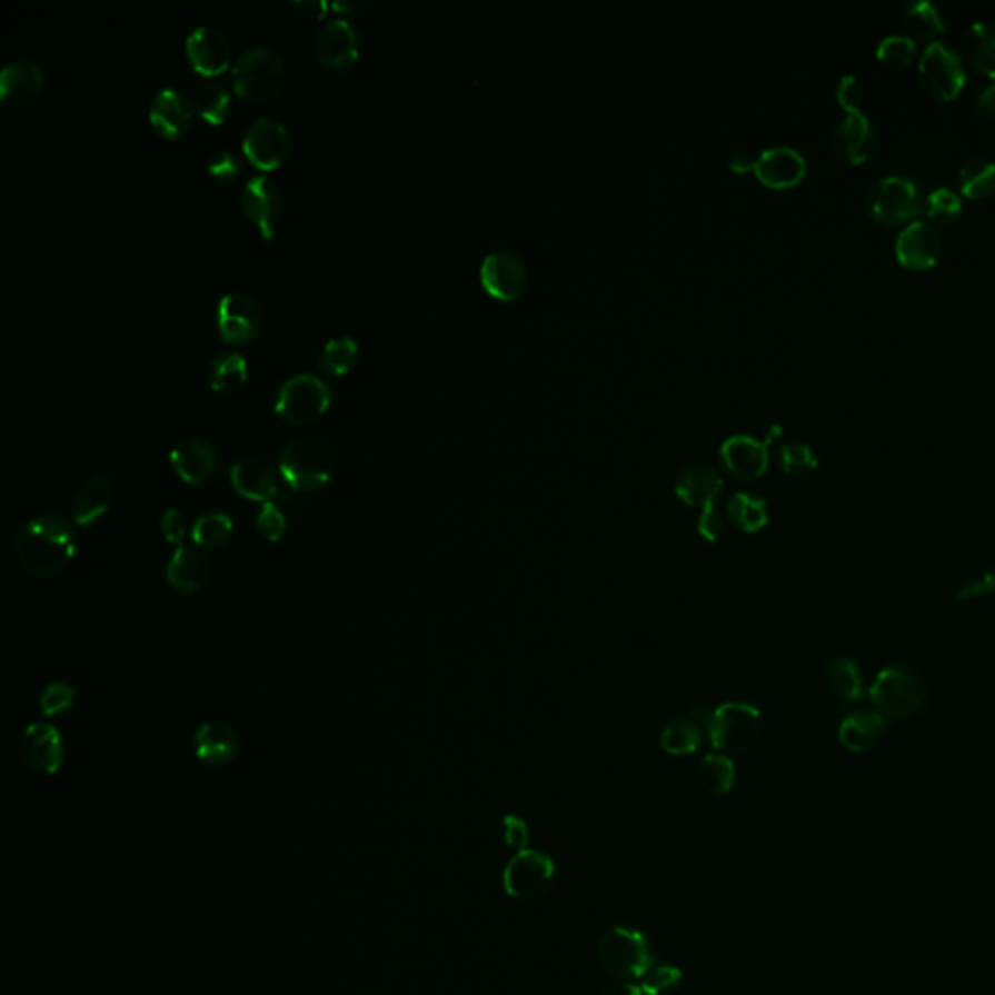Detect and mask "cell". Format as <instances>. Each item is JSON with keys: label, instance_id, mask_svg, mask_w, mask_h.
<instances>
[{"label": "cell", "instance_id": "6da1fadb", "mask_svg": "<svg viewBox=\"0 0 995 995\" xmlns=\"http://www.w3.org/2000/svg\"><path fill=\"white\" fill-rule=\"evenodd\" d=\"M16 558L38 576H61L74 555V531L61 516L43 514L23 524L14 535Z\"/></svg>", "mask_w": 995, "mask_h": 995}, {"label": "cell", "instance_id": "7a4b0ae2", "mask_svg": "<svg viewBox=\"0 0 995 995\" xmlns=\"http://www.w3.org/2000/svg\"><path fill=\"white\" fill-rule=\"evenodd\" d=\"M869 700L885 718H916L929 704V683L912 665H888L873 680Z\"/></svg>", "mask_w": 995, "mask_h": 995}, {"label": "cell", "instance_id": "3957f363", "mask_svg": "<svg viewBox=\"0 0 995 995\" xmlns=\"http://www.w3.org/2000/svg\"><path fill=\"white\" fill-rule=\"evenodd\" d=\"M278 469L290 490L316 492L331 482L337 454L324 438L301 436L282 449Z\"/></svg>", "mask_w": 995, "mask_h": 995}, {"label": "cell", "instance_id": "277c9868", "mask_svg": "<svg viewBox=\"0 0 995 995\" xmlns=\"http://www.w3.org/2000/svg\"><path fill=\"white\" fill-rule=\"evenodd\" d=\"M704 727L722 755H743L760 739L763 716L753 704L727 703L708 712Z\"/></svg>", "mask_w": 995, "mask_h": 995}, {"label": "cell", "instance_id": "5b68a950", "mask_svg": "<svg viewBox=\"0 0 995 995\" xmlns=\"http://www.w3.org/2000/svg\"><path fill=\"white\" fill-rule=\"evenodd\" d=\"M597 963L615 981H634L648 973L654 955L644 934L630 927L607 929L597 943Z\"/></svg>", "mask_w": 995, "mask_h": 995}, {"label": "cell", "instance_id": "8992f818", "mask_svg": "<svg viewBox=\"0 0 995 995\" xmlns=\"http://www.w3.org/2000/svg\"><path fill=\"white\" fill-rule=\"evenodd\" d=\"M286 84L285 57L270 47H253L233 67V90L248 101H269Z\"/></svg>", "mask_w": 995, "mask_h": 995}, {"label": "cell", "instance_id": "52a82bcc", "mask_svg": "<svg viewBox=\"0 0 995 995\" xmlns=\"http://www.w3.org/2000/svg\"><path fill=\"white\" fill-rule=\"evenodd\" d=\"M332 395L329 386L311 374H300L286 379L280 386L275 402L278 417L290 425H309L324 417L331 407Z\"/></svg>", "mask_w": 995, "mask_h": 995}, {"label": "cell", "instance_id": "ba28073f", "mask_svg": "<svg viewBox=\"0 0 995 995\" xmlns=\"http://www.w3.org/2000/svg\"><path fill=\"white\" fill-rule=\"evenodd\" d=\"M867 210L880 225L896 226L918 217L922 195L912 179L903 176L880 178L867 193Z\"/></svg>", "mask_w": 995, "mask_h": 995}, {"label": "cell", "instance_id": "9c48e42d", "mask_svg": "<svg viewBox=\"0 0 995 995\" xmlns=\"http://www.w3.org/2000/svg\"><path fill=\"white\" fill-rule=\"evenodd\" d=\"M555 879V862L537 849L517 852L504 867L501 883L511 898L531 903L547 893Z\"/></svg>", "mask_w": 995, "mask_h": 995}, {"label": "cell", "instance_id": "30bf717a", "mask_svg": "<svg viewBox=\"0 0 995 995\" xmlns=\"http://www.w3.org/2000/svg\"><path fill=\"white\" fill-rule=\"evenodd\" d=\"M919 78L927 92L942 101L957 98L966 84L963 59L955 49L942 41H934L924 49L918 62Z\"/></svg>", "mask_w": 995, "mask_h": 995}, {"label": "cell", "instance_id": "8fae6325", "mask_svg": "<svg viewBox=\"0 0 995 995\" xmlns=\"http://www.w3.org/2000/svg\"><path fill=\"white\" fill-rule=\"evenodd\" d=\"M779 434H782L779 426H772L764 440H756L747 434L729 436L719 448V457L722 464L726 465L727 472L739 480H756L764 477L770 465L768 448Z\"/></svg>", "mask_w": 995, "mask_h": 995}, {"label": "cell", "instance_id": "7c38bea8", "mask_svg": "<svg viewBox=\"0 0 995 995\" xmlns=\"http://www.w3.org/2000/svg\"><path fill=\"white\" fill-rule=\"evenodd\" d=\"M217 321L225 342L248 345L261 332V309L248 293H226L218 304Z\"/></svg>", "mask_w": 995, "mask_h": 995}, {"label": "cell", "instance_id": "4fadbf2b", "mask_svg": "<svg viewBox=\"0 0 995 995\" xmlns=\"http://www.w3.org/2000/svg\"><path fill=\"white\" fill-rule=\"evenodd\" d=\"M480 285L496 300H517L527 285L524 259L508 249L488 253L480 262Z\"/></svg>", "mask_w": 995, "mask_h": 995}, {"label": "cell", "instance_id": "5bb4252c", "mask_svg": "<svg viewBox=\"0 0 995 995\" xmlns=\"http://www.w3.org/2000/svg\"><path fill=\"white\" fill-rule=\"evenodd\" d=\"M290 152V137L275 119H257L243 137V155L257 170L272 171L285 163Z\"/></svg>", "mask_w": 995, "mask_h": 995}, {"label": "cell", "instance_id": "9a60e30c", "mask_svg": "<svg viewBox=\"0 0 995 995\" xmlns=\"http://www.w3.org/2000/svg\"><path fill=\"white\" fill-rule=\"evenodd\" d=\"M241 209L265 240H272L282 215V193L272 179L265 176L249 179L241 191Z\"/></svg>", "mask_w": 995, "mask_h": 995}, {"label": "cell", "instance_id": "2e32d148", "mask_svg": "<svg viewBox=\"0 0 995 995\" xmlns=\"http://www.w3.org/2000/svg\"><path fill=\"white\" fill-rule=\"evenodd\" d=\"M20 756L30 770L38 774H57L64 763V743L57 727L51 724H31L20 739Z\"/></svg>", "mask_w": 995, "mask_h": 995}, {"label": "cell", "instance_id": "e0dca14e", "mask_svg": "<svg viewBox=\"0 0 995 995\" xmlns=\"http://www.w3.org/2000/svg\"><path fill=\"white\" fill-rule=\"evenodd\" d=\"M46 74L38 62H8L0 72V100L7 108L22 111L41 98Z\"/></svg>", "mask_w": 995, "mask_h": 995}, {"label": "cell", "instance_id": "ac0fdd59", "mask_svg": "<svg viewBox=\"0 0 995 995\" xmlns=\"http://www.w3.org/2000/svg\"><path fill=\"white\" fill-rule=\"evenodd\" d=\"M187 57L197 72L205 77L222 74L232 62V46L225 31L201 26L191 31L186 41Z\"/></svg>", "mask_w": 995, "mask_h": 995}, {"label": "cell", "instance_id": "d6986e66", "mask_svg": "<svg viewBox=\"0 0 995 995\" xmlns=\"http://www.w3.org/2000/svg\"><path fill=\"white\" fill-rule=\"evenodd\" d=\"M195 103L176 88H163L150 103V123L166 140H178L193 125Z\"/></svg>", "mask_w": 995, "mask_h": 995}, {"label": "cell", "instance_id": "ffe728a7", "mask_svg": "<svg viewBox=\"0 0 995 995\" xmlns=\"http://www.w3.org/2000/svg\"><path fill=\"white\" fill-rule=\"evenodd\" d=\"M316 51L319 61L324 62L327 69H350L360 57L358 33L347 20L335 18L331 22L325 23L317 33Z\"/></svg>", "mask_w": 995, "mask_h": 995}, {"label": "cell", "instance_id": "44dd1931", "mask_svg": "<svg viewBox=\"0 0 995 995\" xmlns=\"http://www.w3.org/2000/svg\"><path fill=\"white\" fill-rule=\"evenodd\" d=\"M750 170L770 189H789L805 178L807 162L794 148L774 147L755 158Z\"/></svg>", "mask_w": 995, "mask_h": 995}, {"label": "cell", "instance_id": "7402d4cb", "mask_svg": "<svg viewBox=\"0 0 995 995\" xmlns=\"http://www.w3.org/2000/svg\"><path fill=\"white\" fill-rule=\"evenodd\" d=\"M939 255H942L939 233L927 222H912L896 238V259L906 269H932Z\"/></svg>", "mask_w": 995, "mask_h": 995}, {"label": "cell", "instance_id": "603a6c76", "mask_svg": "<svg viewBox=\"0 0 995 995\" xmlns=\"http://www.w3.org/2000/svg\"><path fill=\"white\" fill-rule=\"evenodd\" d=\"M724 488V479L708 465H690L680 472L675 495L690 508H700V514L718 508V498Z\"/></svg>", "mask_w": 995, "mask_h": 995}, {"label": "cell", "instance_id": "cb8c5ba5", "mask_svg": "<svg viewBox=\"0 0 995 995\" xmlns=\"http://www.w3.org/2000/svg\"><path fill=\"white\" fill-rule=\"evenodd\" d=\"M113 501V480L108 475H93L86 479L70 500L72 524L90 529L100 517L108 514Z\"/></svg>", "mask_w": 995, "mask_h": 995}, {"label": "cell", "instance_id": "d4e9b609", "mask_svg": "<svg viewBox=\"0 0 995 995\" xmlns=\"http://www.w3.org/2000/svg\"><path fill=\"white\" fill-rule=\"evenodd\" d=\"M170 464L179 479L191 487H201L217 471L215 448L202 440L179 441L170 451Z\"/></svg>", "mask_w": 995, "mask_h": 995}, {"label": "cell", "instance_id": "484cf974", "mask_svg": "<svg viewBox=\"0 0 995 995\" xmlns=\"http://www.w3.org/2000/svg\"><path fill=\"white\" fill-rule=\"evenodd\" d=\"M212 566H210L209 556L202 553L201 548L193 545H179L176 553L171 555L168 568H166V579L171 587H176L178 591L183 594H195L209 584Z\"/></svg>", "mask_w": 995, "mask_h": 995}, {"label": "cell", "instance_id": "4316f807", "mask_svg": "<svg viewBox=\"0 0 995 995\" xmlns=\"http://www.w3.org/2000/svg\"><path fill=\"white\" fill-rule=\"evenodd\" d=\"M834 150L848 163H862L873 155L877 135L872 121L862 113H846L834 131Z\"/></svg>", "mask_w": 995, "mask_h": 995}, {"label": "cell", "instance_id": "83f0119b", "mask_svg": "<svg viewBox=\"0 0 995 995\" xmlns=\"http://www.w3.org/2000/svg\"><path fill=\"white\" fill-rule=\"evenodd\" d=\"M887 734V718L877 710L854 712L842 719L838 727V742L842 747L865 755L879 747Z\"/></svg>", "mask_w": 995, "mask_h": 995}, {"label": "cell", "instance_id": "f1b7e54d", "mask_svg": "<svg viewBox=\"0 0 995 995\" xmlns=\"http://www.w3.org/2000/svg\"><path fill=\"white\" fill-rule=\"evenodd\" d=\"M197 760L207 766H225L240 753V737L226 722H207L193 737Z\"/></svg>", "mask_w": 995, "mask_h": 995}, {"label": "cell", "instance_id": "f546056e", "mask_svg": "<svg viewBox=\"0 0 995 995\" xmlns=\"http://www.w3.org/2000/svg\"><path fill=\"white\" fill-rule=\"evenodd\" d=\"M230 482L241 498L259 504L275 500L280 492L275 472L259 459H246L232 465Z\"/></svg>", "mask_w": 995, "mask_h": 995}, {"label": "cell", "instance_id": "4dcf8cb0", "mask_svg": "<svg viewBox=\"0 0 995 995\" xmlns=\"http://www.w3.org/2000/svg\"><path fill=\"white\" fill-rule=\"evenodd\" d=\"M965 54L974 69L995 78V28L988 22H974L963 39Z\"/></svg>", "mask_w": 995, "mask_h": 995}, {"label": "cell", "instance_id": "1f68e13d", "mask_svg": "<svg viewBox=\"0 0 995 995\" xmlns=\"http://www.w3.org/2000/svg\"><path fill=\"white\" fill-rule=\"evenodd\" d=\"M828 688L842 703H857L864 696V675L852 657H836L828 665Z\"/></svg>", "mask_w": 995, "mask_h": 995}, {"label": "cell", "instance_id": "d6a6232c", "mask_svg": "<svg viewBox=\"0 0 995 995\" xmlns=\"http://www.w3.org/2000/svg\"><path fill=\"white\" fill-rule=\"evenodd\" d=\"M726 517L727 521H732L735 527H739L745 533H758L770 521L766 501L755 498V496L745 495V492L729 498Z\"/></svg>", "mask_w": 995, "mask_h": 995}, {"label": "cell", "instance_id": "836d02e7", "mask_svg": "<svg viewBox=\"0 0 995 995\" xmlns=\"http://www.w3.org/2000/svg\"><path fill=\"white\" fill-rule=\"evenodd\" d=\"M248 381V362L238 352H225L210 364V386L217 394H236Z\"/></svg>", "mask_w": 995, "mask_h": 995}, {"label": "cell", "instance_id": "e575fe53", "mask_svg": "<svg viewBox=\"0 0 995 995\" xmlns=\"http://www.w3.org/2000/svg\"><path fill=\"white\" fill-rule=\"evenodd\" d=\"M696 778L706 792L724 795L734 789L737 770H735L734 760L729 756L722 755V753L706 755L696 768Z\"/></svg>", "mask_w": 995, "mask_h": 995}, {"label": "cell", "instance_id": "d590c367", "mask_svg": "<svg viewBox=\"0 0 995 995\" xmlns=\"http://www.w3.org/2000/svg\"><path fill=\"white\" fill-rule=\"evenodd\" d=\"M903 23L904 28L911 31L912 38L932 39L945 33V22L939 8L927 0L911 2L904 10Z\"/></svg>", "mask_w": 995, "mask_h": 995}, {"label": "cell", "instance_id": "8d00e7d4", "mask_svg": "<svg viewBox=\"0 0 995 995\" xmlns=\"http://www.w3.org/2000/svg\"><path fill=\"white\" fill-rule=\"evenodd\" d=\"M232 531V517L225 511H207V514L197 517V521L191 527V539H193L195 547L218 548L230 540Z\"/></svg>", "mask_w": 995, "mask_h": 995}, {"label": "cell", "instance_id": "74e56055", "mask_svg": "<svg viewBox=\"0 0 995 995\" xmlns=\"http://www.w3.org/2000/svg\"><path fill=\"white\" fill-rule=\"evenodd\" d=\"M961 191L971 199H986L995 193V163L973 158L958 171Z\"/></svg>", "mask_w": 995, "mask_h": 995}, {"label": "cell", "instance_id": "f35d334b", "mask_svg": "<svg viewBox=\"0 0 995 995\" xmlns=\"http://www.w3.org/2000/svg\"><path fill=\"white\" fill-rule=\"evenodd\" d=\"M703 745L700 727L693 719H677L661 732V748L673 756L693 755Z\"/></svg>", "mask_w": 995, "mask_h": 995}, {"label": "cell", "instance_id": "ab89813d", "mask_svg": "<svg viewBox=\"0 0 995 995\" xmlns=\"http://www.w3.org/2000/svg\"><path fill=\"white\" fill-rule=\"evenodd\" d=\"M195 108L205 121L218 127L225 123L226 117L230 113V93L217 80H207L197 90Z\"/></svg>", "mask_w": 995, "mask_h": 995}, {"label": "cell", "instance_id": "60d3db41", "mask_svg": "<svg viewBox=\"0 0 995 995\" xmlns=\"http://www.w3.org/2000/svg\"><path fill=\"white\" fill-rule=\"evenodd\" d=\"M358 360V342L350 337H337L325 345L319 356V368L331 376H345Z\"/></svg>", "mask_w": 995, "mask_h": 995}, {"label": "cell", "instance_id": "b9f144b4", "mask_svg": "<svg viewBox=\"0 0 995 995\" xmlns=\"http://www.w3.org/2000/svg\"><path fill=\"white\" fill-rule=\"evenodd\" d=\"M779 465L792 477H807L817 469L818 459L807 444L787 441L779 448Z\"/></svg>", "mask_w": 995, "mask_h": 995}, {"label": "cell", "instance_id": "7bdbcfd3", "mask_svg": "<svg viewBox=\"0 0 995 995\" xmlns=\"http://www.w3.org/2000/svg\"><path fill=\"white\" fill-rule=\"evenodd\" d=\"M963 212V202L958 199L957 193H953L947 187L935 189L934 193L927 195L926 215L929 222L937 226H949L961 217Z\"/></svg>", "mask_w": 995, "mask_h": 995}, {"label": "cell", "instance_id": "ee69618b", "mask_svg": "<svg viewBox=\"0 0 995 995\" xmlns=\"http://www.w3.org/2000/svg\"><path fill=\"white\" fill-rule=\"evenodd\" d=\"M916 57V43L908 36H887L877 47V59L888 69H904Z\"/></svg>", "mask_w": 995, "mask_h": 995}, {"label": "cell", "instance_id": "f6af8a7d", "mask_svg": "<svg viewBox=\"0 0 995 995\" xmlns=\"http://www.w3.org/2000/svg\"><path fill=\"white\" fill-rule=\"evenodd\" d=\"M683 973L671 965H654L640 978L644 995H671L679 988Z\"/></svg>", "mask_w": 995, "mask_h": 995}, {"label": "cell", "instance_id": "bcb514c9", "mask_svg": "<svg viewBox=\"0 0 995 995\" xmlns=\"http://www.w3.org/2000/svg\"><path fill=\"white\" fill-rule=\"evenodd\" d=\"M77 698V690L64 680H54L51 685H47L39 698V708L46 718H54L62 712H69Z\"/></svg>", "mask_w": 995, "mask_h": 995}, {"label": "cell", "instance_id": "7dc6e473", "mask_svg": "<svg viewBox=\"0 0 995 995\" xmlns=\"http://www.w3.org/2000/svg\"><path fill=\"white\" fill-rule=\"evenodd\" d=\"M286 519H288V516H286L285 509L278 506L277 501H267L259 509L255 525H257V529H259L265 539L270 540V543H278V540L285 539L286 529H288Z\"/></svg>", "mask_w": 995, "mask_h": 995}, {"label": "cell", "instance_id": "c3c4849f", "mask_svg": "<svg viewBox=\"0 0 995 995\" xmlns=\"http://www.w3.org/2000/svg\"><path fill=\"white\" fill-rule=\"evenodd\" d=\"M995 594V570L982 571L976 578L968 579L966 584L958 587L957 601H973V599H984Z\"/></svg>", "mask_w": 995, "mask_h": 995}, {"label": "cell", "instance_id": "681fc988", "mask_svg": "<svg viewBox=\"0 0 995 995\" xmlns=\"http://www.w3.org/2000/svg\"><path fill=\"white\" fill-rule=\"evenodd\" d=\"M160 531H162L163 539L168 540L170 545H176V547L186 545L187 533H189L186 516L179 509H166L162 519H160Z\"/></svg>", "mask_w": 995, "mask_h": 995}, {"label": "cell", "instance_id": "f907efd6", "mask_svg": "<svg viewBox=\"0 0 995 995\" xmlns=\"http://www.w3.org/2000/svg\"><path fill=\"white\" fill-rule=\"evenodd\" d=\"M243 166L238 156L232 152H218L209 162L210 178L217 179L220 183H230L240 176Z\"/></svg>", "mask_w": 995, "mask_h": 995}, {"label": "cell", "instance_id": "816d5d0a", "mask_svg": "<svg viewBox=\"0 0 995 995\" xmlns=\"http://www.w3.org/2000/svg\"><path fill=\"white\" fill-rule=\"evenodd\" d=\"M501 838H504L506 846H509V848L524 852V849H527V844H529L527 823H525L524 818L516 817V815L504 817V820H501Z\"/></svg>", "mask_w": 995, "mask_h": 995}, {"label": "cell", "instance_id": "f5cc1de1", "mask_svg": "<svg viewBox=\"0 0 995 995\" xmlns=\"http://www.w3.org/2000/svg\"><path fill=\"white\" fill-rule=\"evenodd\" d=\"M836 98H838V103H840L842 108L846 109L848 113L859 111V106H862V100H864V92H862V86L857 82V78L852 77V74L842 77L840 82H838V90H836Z\"/></svg>", "mask_w": 995, "mask_h": 995}, {"label": "cell", "instance_id": "db71d44e", "mask_svg": "<svg viewBox=\"0 0 995 995\" xmlns=\"http://www.w3.org/2000/svg\"><path fill=\"white\" fill-rule=\"evenodd\" d=\"M696 529H698L703 539L716 543L726 531V521H724V516L719 514L718 508L712 509V511L700 514Z\"/></svg>", "mask_w": 995, "mask_h": 995}, {"label": "cell", "instance_id": "11a10c76", "mask_svg": "<svg viewBox=\"0 0 995 995\" xmlns=\"http://www.w3.org/2000/svg\"><path fill=\"white\" fill-rule=\"evenodd\" d=\"M974 109L984 121H995V82L978 93V98L974 101Z\"/></svg>", "mask_w": 995, "mask_h": 995}, {"label": "cell", "instance_id": "9f6ffc18", "mask_svg": "<svg viewBox=\"0 0 995 995\" xmlns=\"http://www.w3.org/2000/svg\"><path fill=\"white\" fill-rule=\"evenodd\" d=\"M290 7L301 16V18H308V20H321L325 14H327V10H329V4L324 2V0H301V2H290Z\"/></svg>", "mask_w": 995, "mask_h": 995}, {"label": "cell", "instance_id": "6f0895ef", "mask_svg": "<svg viewBox=\"0 0 995 995\" xmlns=\"http://www.w3.org/2000/svg\"><path fill=\"white\" fill-rule=\"evenodd\" d=\"M599 995H644V992L630 981H615L607 984Z\"/></svg>", "mask_w": 995, "mask_h": 995}, {"label": "cell", "instance_id": "680465c9", "mask_svg": "<svg viewBox=\"0 0 995 995\" xmlns=\"http://www.w3.org/2000/svg\"><path fill=\"white\" fill-rule=\"evenodd\" d=\"M370 7L371 2H368V0H342V2H332V8H335L337 12L348 16H362Z\"/></svg>", "mask_w": 995, "mask_h": 995}, {"label": "cell", "instance_id": "91938a15", "mask_svg": "<svg viewBox=\"0 0 995 995\" xmlns=\"http://www.w3.org/2000/svg\"><path fill=\"white\" fill-rule=\"evenodd\" d=\"M750 166H753V158H748L747 155H735L732 158V170L734 171H748Z\"/></svg>", "mask_w": 995, "mask_h": 995}]
</instances>
